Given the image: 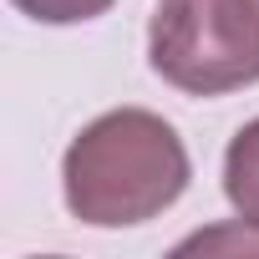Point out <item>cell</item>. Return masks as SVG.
Listing matches in <instances>:
<instances>
[{"mask_svg": "<svg viewBox=\"0 0 259 259\" xmlns=\"http://www.w3.org/2000/svg\"><path fill=\"white\" fill-rule=\"evenodd\" d=\"M188 188V148L158 112L122 107L81 127L61 158V193L71 219L92 229L148 224Z\"/></svg>", "mask_w": 259, "mask_h": 259, "instance_id": "cell-1", "label": "cell"}, {"mask_svg": "<svg viewBox=\"0 0 259 259\" xmlns=\"http://www.w3.org/2000/svg\"><path fill=\"white\" fill-rule=\"evenodd\" d=\"M153 71L188 97L259 81V0H158L148 26Z\"/></svg>", "mask_w": 259, "mask_h": 259, "instance_id": "cell-2", "label": "cell"}, {"mask_svg": "<svg viewBox=\"0 0 259 259\" xmlns=\"http://www.w3.org/2000/svg\"><path fill=\"white\" fill-rule=\"evenodd\" d=\"M224 193H229L239 224L259 229V117L239 127L224 153Z\"/></svg>", "mask_w": 259, "mask_h": 259, "instance_id": "cell-3", "label": "cell"}, {"mask_svg": "<svg viewBox=\"0 0 259 259\" xmlns=\"http://www.w3.org/2000/svg\"><path fill=\"white\" fill-rule=\"evenodd\" d=\"M11 6L41 26H76V21H97L102 11H112V0H11Z\"/></svg>", "mask_w": 259, "mask_h": 259, "instance_id": "cell-4", "label": "cell"}]
</instances>
